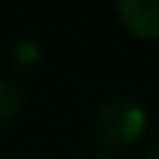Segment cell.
<instances>
[{
	"label": "cell",
	"mask_w": 159,
	"mask_h": 159,
	"mask_svg": "<svg viewBox=\"0 0 159 159\" xmlns=\"http://www.w3.org/2000/svg\"><path fill=\"white\" fill-rule=\"evenodd\" d=\"M115 8L129 34L159 42V0H115Z\"/></svg>",
	"instance_id": "obj_2"
},
{
	"label": "cell",
	"mask_w": 159,
	"mask_h": 159,
	"mask_svg": "<svg viewBox=\"0 0 159 159\" xmlns=\"http://www.w3.org/2000/svg\"><path fill=\"white\" fill-rule=\"evenodd\" d=\"M22 103H25V98H22L20 87L8 78H0V129H6L14 117H20Z\"/></svg>",
	"instance_id": "obj_3"
},
{
	"label": "cell",
	"mask_w": 159,
	"mask_h": 159,
	"mask_svg": "<svg viewBox=\"0 0 159 159\" xmlns=\"http://www.w3.org/2000/svg\"><path fill=\"white\" fill-rule=\"evenodd\" d=\"M148 129L145 109L131 98H112L92 109L87 120L89 140L103 151H123L143 140Z\"/></svg>",
	"instance_id": "obj_1"
},
{
	"label": "cell",
	"mask_w": 159,
	"mask_h": 159,
	"mask_svg": "<svg viewBox=\"0 0 159 159\" xmlns=\"http://www.w3.org/2000/svg\"><path fill=\"white\" fill-rule=\"evenodd\" d=\"M14 56H17V61H20V64L31 67V64H36V61H39L42 50H39V45H36L34 39H22V42H17V48H14Z\"/></svg>",
	"instance_id": "obj_4"
},
{
	"label": "cell",
	"mask_w": 159,
	"mask_h": 159,
	"mask_svg": "<svg viewBox=\"0 0 159 159\" xmlns=\"http://www.w3.org/2000/svg\"><path fill=\"white\" fill-rule=\"evenodd\" d=\"M95 159H109V157H95Z\"/></svg>",
	"instance_id": "obj_5"
}]
</instances>
